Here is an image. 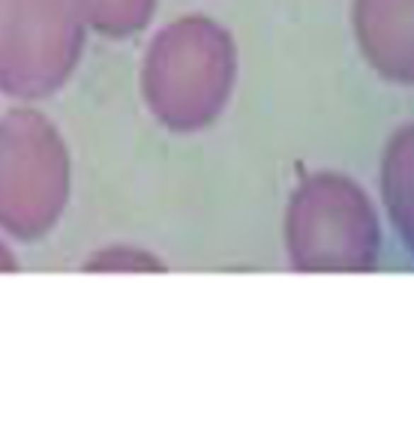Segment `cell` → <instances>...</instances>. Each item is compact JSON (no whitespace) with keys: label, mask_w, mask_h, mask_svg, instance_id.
Here are the masks:
<instances>
[{"label":"cell","mask_w":414,"mask_h":438,"mask_svg":"<svg viewBox=\"0 0 414 438\" xmlns=\"http://www.w3.org/2000/svg\"><path fill=\"white\" fill-rule=\"evenodd\" d=\"M234 84V45L219 24L183 18L156 36L144 64V96L171 129H198L219 115Z\"/></svg>","instance_id":"cell-1"},{"label":"cell","mask_w":414,"mask_h":438,"mask_svg":"<svg viewBox=\"0 0 414 438\" xmlns=\"http://www.w3.org/2000/svg\"><path fill=\"white\" fill-rule=\"evenodd\" d=\"M69 198V159L57 132L33 111L0 117V225L33 241Z\"/></svg>","instance_id":"cell-2"},{"label":"cell","mask_w":414,"mask_h":438,"mask_svg":"<svg viewBox=\"0 0 414 438\" xmlns=\"http://www.w3.org/2000/svg\"><path fill=\"white\" fill-rule=\"evenodd\" d=\"M288 249L300 270H367L379 255L369 202L345 178H309L288 210Z\"/></svg>","instance_id":"cell-3"},{"label":"cell","mask_w":414,"mask_h":438,"mask_svg":"<svg viewBox=\"0 0 414 438\" xmlns=\"http://www.w3.org/2000/svg\"><path fill=\"white\" fill-rule=\"evenodd\" d=\"M81 21L69 0H0V91L36 99L69 79Z\"/></svg>","instance_id":"cell-4"},{"label":"cell","mask_w":414,"mask_h":438,"mask_svg":"<svg viewBox=\"0 0 414 438\" xmlns=\"http://www.w3.org/2000/svg\"><path fill=\"white\" fill-rule=\"evenodd\" d=\"M357 36L387 79L411 75V0H357Z\"/></svg>","instance_id":"cell-5"},{"label":"cell","mask_w":414,"mask_h":438,"mask_svg":"<svg viewBox=\"0 0 414 438\" xmlns=\"http://www.w3.org/2000/svg\"><path fill=\"white\" fill-rule=\"evenodd\" d=\"M69 6L81 24H91L99 33L130 36L147 24L154 0H69Z\"/></svg>","instance_id":"cell-6"},{"label":"cell","mask_w":414,"mask_h":438,"mask_svg":"<svg viewBox=\"0 0 414 438\" xmlns=\"http://www.w3.org/2000/svg\"><path fill=\"white\" fill-rule=\"evenodd\" d=\"M12 267V258H9V253L4 246H0V270H9Z\"/></svg>","instance_id":"cell-7"}]
</instances>
